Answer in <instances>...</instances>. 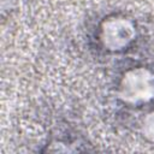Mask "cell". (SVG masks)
Masks as SVG:
<instances>
[{
  "instance_id": "1",
  "label": "cell",
  "mask_w": 154,
  "mask_h": 154,
  "mask_svg": "<svg viewBox=\"0 0 154 154\" xmlns=\"http://www.w3.org/2000/svg\"><path fill=\"white\" fill-rule=\"evenodd\" d=\"M118 97L130 105L148 102L154 97V75L144 67L126 71L118 87Z\"/></svg>"
},
{
  "instance_id": "2",
  "label": "cell",
  "mask_w": 154,
  "mask_h": 154,
  "mask_svg": "<svg viewBox=\"0 0 154 154\" xmlns=\"http://www.w3.org/2000/svg\"><path fill=\"white\" fill-rule=\"evenodd\" d=\"M136 37V28L130 19L113 17L105 20L100 30V40L109 51L126 48Z\"/></svg>"
},
{
  "instance_id": "3",
  "label": "cell",
  "mask_w": 154,
  "mask_h": 154,
  "mask_svg": "<svg viewBox=\"0 0 154 154\" xmlns=\"http://www.w3.org/2000/svg\"><path fill=\"white\" fill-rule=\"evenodd\" d=\"M142 134L147 140L154 142V111L144 117L142 122Z\"/></svg>"
}]
</instances>
